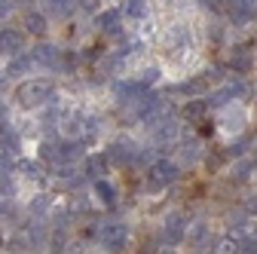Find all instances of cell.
Returning a JSON list of instances; mask_svg holds the SVG:
<instances>
[{
    "mask_svg": "<svg viewBox=\"0 0 257 254\" xmlns=\"http://www.w3.org/2000/svg\"><path fill=\"white\" fill-rule=\"evenodd\" d=\"M46 98H52V86L43 83V80H28V83H22V86L16 89V101H19L22 107H37V104H43Z\"/></svg>",
    "mask_w": 257,
    "mask_h": 254,
    "instance_id": "6da1fadb",
    "label": "cell"
},
{
    "mask_svg": "<svg viewBox=\"0 0 257 254\" xmlns=\"http://www.w3.org/2000/svg\"><path fill=\"white\" fill-rule=\"evenodd\" d=\"M178 166L175 163H169V160H156L153 166H150V175H147V190H159V187H169V184H175L178 181Z\"/></svg>",
    "mask_w": 257,
    "mask_h": 254,
    "instance_id": "7a4b0ae2",
    "label": "cell"
},
{
    "mask_svg": "<svg viewBox=\"0 0 257 254\" xmlns=\"http://www.w3.org/2000/svg\"><path fill=\"white\" fill-rule=\"evenodd\" d=\"M98 236H101V242H104L110 251H119V248H125V239H128V233H125V224H101Z\"/></svg>",
    "mask_w": 257,
    "mask_h": 254,
    "instance_id": "3957f363",
    "label": "cell"
},
{
    "mask_svg": "<svg viewBox=\"0 0 257 254\" xmlns=\"http://www.w3.org/2000/svg\"><path fill=\"white\" fill-rule=\"evenodd\" d=\"M227 10H230V19H233L236 25H245V22H251L254 13H257V0H230Z\"/></svg>",
    "mask_w": 257,
    "mask_h": 254,
    "instance_id": "277c9868",
    "label": "cell"
},
{
    "mask_svg": "<svg viewBox=\"0 0 257 254\" xmlns=\"http://www.w3.org/2000/svg\"><path fill=\"white\" fill-rule=\"evenodd\" d=\"M230 68H233L236 74H248V71L254 68V55H251L248 46H233V49H230Z\"/></svg>",
    "mask_w": 257,
    "mask_h": 254,
    "instance_id": "5b68a950",
    "label": "cell"
},
{
    "mask_svg": "<svg viewBox=\"0 0 257 254\" xmlns=\"http://www.w3.org/2000/svg\"><path fill=\"white\" fill-rule=\"evenodd\" d=\"M132 160H135V150H132V144H128V141H113V144H110L107 163H113V166H128Z\"/></svg>",
    "mask_w": 257,
    "mask_h": 254,
    "instance_id": "8992f818",
    "label": "cell"
},
{
    "mask_svg": "<svg viewBox=\"0 0 257 254\" xmlns=\"http://www.w3.org/2000/svg\"><path fill=\"white\" fill-rule=\"evenodd\" d=\"M163 236H166L169 245H178V242L184 239V214H169V217H166Z\"/></svg>",
    "mask_w": 257,
    "mask_h": 254,
    "instance_id": "52a82bcc",
    "label": "cell"
},
{
    "mask_svg": "<svg viewBox=\"0 0 257 254\" xmlns=\"http://www.w3.org/2000/svg\"><path fill=\"white\" fill-rule=\"evenodd\" d=\"M0 52H22V31L16 28H4L0 31Z\"/></svg>",
    "mask_w": 257,
    "mask_h": 254,
    "instance_id": "ba28073f",
    "label": "cell"
},
{
    "mask_svg": "<svg viewBox=\"0 0 257 254\" xmlns=\"http://www.w3.org/2000/svg\"><path fill=\"white\" fill-rule=\"evenodd\" d=\"M153 135H156L159 144H172V141L178 138V125H175L172 119H159V122L153 125Z\"/></svg>",
    "mask_w": 257,
    "mask_h": 254,
    "instance_id": "9c48e42d",
    "label": "cell"
},
{
    "mask_svg": "<svg viewBox=\"0 0 257 254\" xmlns=\"http://www.w3.org/2000/svg\"><path fill=\"white\" fill-rule=\"evenodd\" d=\"M25 31H28V34H34V37H43L46 34V19L40 13H28L25 16Z\"/></svg>",
    "mask_w": 257,
    "mask_h": 254,
    "instance_id": "30bf717a",
    "label": "cell"
},
{
    "mask_svg": "<svg viewBox=\"0 0 257 254\" xmlns=\"http://www.w3.org/2000/svg\"><path fill=\"white\" fill-rule=\"evenodd\" d=\"M34 61H37V65H58V49L49 46V43H40L34 49Z\"/></svg>",
    "mask_w": 257,
    "mask_h": 254,
    "instance_id": "8fae6325",
    "label": "cell"
},
{
    "mask_svg": "<svg viewBox=\"0 0 257 254\" xmlns=\"http://www.w3.org/2000/svg\"><path fill=\"white\" fill-rule=\"evenodd\" d=\"M80 153H83V144H77V141H64V144H58V160H61V163L77 160Z\"/></svg>",
    "mask_w": 257,
    "mask_h": 254,
    "instance_id": "7c38bea8",
    "label": "cell"
},
{
    "mask_svg": "<svg viewBox=\"0 0 257 254\" xmlns=\"http://www.w3.org/2000/svg\"><path fill=\"white\" fill-rule=\"evenodd\" d=\"M31 61H34V55H16V58L10 61V68H7V77H19V74H25V71L31 68Z\"/></svg>",
    "mask_w": 257,
    "mask_h": 254,
    "instance_id": "4fadbf2b",
    "label": "cell"
},
{
    "mask_svg": "<svg viewBox=\"0 0 257 254\" xmlns=\"http://www.w3.org/2000/svg\"><path fill=\"white\" fill-rule=\"evenodd\" d=\"M116 22H119V13L116 10H110V13H104V16H98V25L101 31H107V34H119V28H116Z\"/></svg>",
    "mask_w": 257,
    "mask_h": 254,
    "instance_id": "5bb4252c",
    "label": "cell"
},
{
    "mask_svg": "<svg viewBox=\"0 0 257 254\" xmlns=\"http://www.w3.org/2000/svg\"><path fill=\"white\" fill-rule=\"evenodd\" d=\"M95 193L101 196V202H104V205H113V202H116V193H113V187H110L107 181H101V178L95 181Z\"/></svg>",
    "mask_w": 257,
    "mask_h": 254,
    "instance_id": "9a60e30c",
    "label": "cell"
},
{
    "mask_svg": "<svg viewBox=\"0 0 257 254\" xmlns=\"http://www.w3.org/2000/svg\"><path fill=\"white\" fill-rule=\"evenodd\" d=\"M104 166H107V156H92V160H89V166H86L89 178H92V181H98V178L104 175Z\"/></svg>",
    "mask_w": 257,
    "mask_h": 254,
    "instance_id": "2e32d148",
    "label": "cell"
},
{
    "mask_svg": "<svg viewBox=\"0 0 257 254\" xmlns=\"http://www.w3.org/2000/svg\"><path fill=\"white\" fill-rule=\"evenodd\" d=\"M233 98H236V89H233V86H227V89H220V92H214L208 104L220 107V104H227V101H233Z\"/></svg>",
    "mask_w": 257,
    "mask_h": 254,
    "instance_id": "e0dca14e",
    "label": "cell"
},
{
    "mask_svg": "<svg viewBox=\"0 0 257 254\" xmlns=\"http://www.w3.org/2000/svg\"><path fill=\"white\" fill-rule=\"evenodd\" d=\"M254 169H257V163H254V160H245V163H239V166L233 169V178H236V181H248Z\"/></svg>",
    "mask_w": 257,
    "mask_h": 254,
    "instance_id": "ac0fdd59",
    "label": "cell"
},
{
    "mask_svg": "<svg viewBox=\"0 0 257 254\" xmlns=\"http://www.w3.org/2000/svg\"><path fill=\"white\" fill-rule=\"evenodd\" d=\"M205 89H208V74H205V77H196V80H190V83L181 86V92H193V95H199V92H205Z\"/></svg>",
    "mask_w": 257,
    "mask_h": 254,
    "instance_id": "d6986e66",
    "label": "cell"
},
{
    "mask_svg": "<svg viewBox=\"0 0 257 254\" xmlns=\"http://www.w3.org/2000/svg\"><path fill=\"white\" fill-rule=\"evenodd\" d=\"M184 116H187V119H202V116H205V101H190V104L184 107Z\"/></svg>",
    "mask_w": 257,
    "mask_h": 254,
    "instance_id": "ffe728a7",
    "label": "cell"
},
{
    "mask_svg": "<svg viewBox=\"0 0 257 254\" xmlns=\"http://www.w3.org/2000/svg\"><path fill=\"white\" fill-rule=\"evenodd\" d=\"M49 4V10L55 13V16H68L71 10H74V0H46Z\"/></svg>",
    "mask_w": 257,
    "mask_h": 254,
    "instance_id": "44dd1931",
    "label": "cell"
},
{
    "mask_svg": "<svg viewBox=\"0 0 257 254\" xmlns=\"http://www.w3.org/2000/svg\"><path fill=\"white\" fill-rule=\"evenodd\" d=\"M214 251H223V254H227V251H239V242L230 239V236H223V239L214 242Z\"/></svg>",
    "mask_w": 257,
    "mask_h": 254,
    "instance_id": "7402d4cb",
    "label": "cell"
},
{
    "mask_svg": "<svg viewBox=\"0 0 257 254\" xmlns=\"http://www.w3.org/2000/svg\"><path fill=\"white\" fill-rule=\"evenodd\" d=\"M147 13V0H128V16L132 19H141Z\"/></svg>",
    "mask_w": 257,
    "mask_h": 254,
    "instance_id": "603a6c76",
    "label": "cell"
},
{
    "mask_svg": "<svg viewBox=\"0 0 257 254\" xmlns=\"http://www.w3.org/2000/svg\"><path fill=\"white\" fill-rule=\"evenodd\" d=\"M31 211H34V214H43V211H49V196H46V193H40L34 202H31Z\"/></svg>",
    "mask_w": 257,
    "mask_h": 254,
    "instance_id": "cb8c5ba5",
    "label": "cell"
},
{
    "mask_svg": "<svg viewBox=\"0 0 257 254\" xmlns=\"http://www.w3.org/2000/svg\"><path fill=\"white\" fill-rule=\"evenodd\" d=\"M64 135H80V129H83V122H80V116H74V119H64Z\"/></svg>",
    "mask_w": 257,
    "mask_h": 254,
    "instance_id": "d4e9b609",
    "label": "cell"
},
{
    "mask_svg": "<svg viewBox=\"0 0 257 254\" xmlns=\"http://www.w3.org/2000/svg\"><path fill=\"white\" fill-rule=\"evenodd\" d=\"M156 80H159V68H147V71L141 74V80H138V83H141V86H153Z\"/></svg>",
    "mask_w": 257,
    "mask_h": 254,
    "instance_id": "484cf974",
    "label": "cell"
},
{
    "mask_svg": "<svg viewBox=\"0 0 257 254\" xmlns=\"http://www.w3.org/2000/svg\"><path fill=\"white\" fill-rule=\"evenodd\" d=\"M40 156H43V160H52V163H61V160H58V147H55V144H43V147H40Z\"/></svg>",
    "mask_w": 257,
    "mask_h": 254,
    "instance_id": "4316f807",
    "label": "cell"
},
{
    "mask_svg": "<svg viewBox=\"0 0 257 254\" xmlns=\"http://www.w3.org/2000/svg\"><path fill=\"white\" fill-rule=\"evenodd\" d=\"M19 172H25V175H31V178H40L37 166H34V163H28V160H22V163H19Z\"/></svg>",
    "mask_w": 257,
    "mask_h": 254,
    "instance_id": "83f0119b",
    "label": "cell"
},
{
    "mask_svg": "<svg viewBox=\"0 0 257 254\" xmlns=\"http://www.w3.org/2000/svg\"><path fill=\"white\" fill-rule=\"evenodd\" d=\"M239 251L254 254V251H257V239H242V242H239Z\"/></svg>",
    "mask_w": 257,
    "mask_h": 254,
    "instance_id": "f1b7e54d",
    "label": "cell"
},
{
    "mask_svg": "<svg viewBox=\"0 0 257 254\" xmlns=\"http://www.w3.org/2000/svg\"><path fill=\"white\" fill-rule=\"evenodd\" d=\"M202 4H205L208 10H227V4H230V0H202Z\"/></svg>",
    "mask_w": 257,
    "mask_h": 254,
    "instance_id": "f546056e",
    "label": "cell"
},
{
    "mask_svg": "<svg viewBox=\"0 0 257 254\" xmlns=\"http://www.w3.org/2000/svg\"><path fill=\"white\" fill-rule=\"evenodd\" d=\"M98 4H101V0H80V10H86V13H95V10H98Z\"/></svg>",
    "mask_w": 257,
    "mask_h": 254,
    "instance_id": "4dcf8cb0",
    "label": "cell"
},
{
    "mask_svg": "<svg viewBox=\"0 0 257 254\" xmlns=\"http://www.w3.org/2000/svg\"><path fill=\"white\" fill-rule=\"evenodd\" d=\"M184 156H187V160H196V156H199V144H187L184 147Z\"/></svg>",
    "mask_w": 257,
    "mask_h": 254,
    "instance_id": "1f68e13d",
    "label": "cell"
},
{
    "mask_svg": "<svg viewBox=\"0 0 257 254\" xmlns=\"http://www.w3.org/2000/svg\"><path fill=\"white\" fill-rule=\"evenodd\" d=\"M10 193H13V184H10L4 175H0V196H10Z\"/></svg>",
    "mask_w": 257,
    "mask_h": 254,
    "instance_id": "d6a6232c",
    "label": "cell"
},
{
    "mask_svg": "<svg viewBox=\"0 0 257 254\" xmlns=\"http://www.w3.org/2000/svg\"><path fill=\"white\" fill-rule=\"evenodd\" d=\"M220 163H223V153H214V156H208V169L214 172V169H220Z\"/></svg>",
    "mask_w": 257,
    "mask_h": 254,
    "instance_id": "836d02e7",
    "label": "cell"
},
{
    "mask_svg": "<svg viewBox=\"0 0 257 254\" xmlns=\"http://www.w3.org/2000/svg\"><path fill=\"white\" fill-rule=\"evenodd\" d=\"M10 10H13L10 0H0V19H7V16H10Z\"/></svg>",
    "mask_w": 257,
    "mask_h": 254,
    "instance_id": "e575fe53",
    "label": "cell"
},
{
    "mask_svg": "<svg viewBox=\"0 0 257 254\" xmlns=\"http://www.w3.org/2000/svg\"><path fill=\"white\" fill-rule=\"evenodd\" d=\"M61 61H64V68H74V65H77V55H74V52H68Z\"/></svg>",
    "mask_w": 257,
    "mask_h": 254,
    "instance_id": "d590c367",
    "label": "cell"
},
{
    "mask_svg": "<svg viewBox=\"0 0 257 254\" xmlns=\"http://www.w3.org/2000/svg\"><path fill=\"white\" fill-rule=\"evenodd\" d=\"M239 153H245V141H239V144L230 147V156H239Z\"/></svg>",
    "mask_w": 257,
    "mask_h": 254,
    "instance_id": "8d00e7d4",
    "label": "cell"
},
{
    "mask_svg": "<svg viewBox=\"0 0 257 254\" xmlns=\"http://www.w3.org/2000/svg\"><path fill=\"white\" fill-rule=\"evenodd\" d=\"M199 132H202V135H211V122H208V119H199Z\"/></svg>",
    "mask_w": 257,
    "mask_h": 254,
    "instance_id": "74e56055",
    "label": "cell"
},
{
    "mask_svg": "<svg viewBox=\"0 0 257 254\" xmlns=\"http://www.w3.org/2000/svg\"><path fill=\"white\" fill-rule=\"evenodd\" d=\"M245 208H248V211H254V214H257V196H251V199H248V202H245Z\"/></svg>",
    "mask_w": 257,
    "mask_h": 254,
    "instance_id": "f35d334b",
    "label": "cell"
},
{
    "mask_svg": "<svg viewBox=\"0 0 257 254\" xmlns=\"http://www.w3.org/2000/svg\"><path fill=\"white\" fill-rule=\"evenodd\" d=\"M0 138H4V125H0Z\"/></svg>",
    "mask_w": 257,
    "mask_h": 254,
    "instance_id": "ab89813d",
    "label": "cell"
},
{
    "mask_svg": "<svg viewBox=\"0 0 257 254\" xmlns=\"http://www.w3.org/2000/svg\"><path fill=\"white\" fill-rule=\"evenodd\" d=\"M0 245H4V236H0Z\"/></svg>",
    "mask_w": 257,
    "mask_h": 254,
    "instance_id": "60d3db41",
    "label": "cell"
},
{
    "mask_svg": "<svg viewBox=\"0 0 257 254\" xmlns=\"http://www.w3.org/2000/svg\"><path fill=\"white\" fill-rule=\"evenodd\" d=\"M254 144H257V141H254Z\"/></svg>",
    "mask_w": 257,
    "mask_h": 254,
    "instance_id": "b9f144b4",
    "label": "cell"
}]
</instances>
